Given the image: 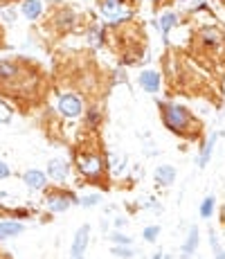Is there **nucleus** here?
Here are the masks:
<instances>
[{
    "label": "nucleus",
    "instance_id": "obj_1",
    "mask_svg": "<svg viewBox=\"0 0 225 259\" xmlns=\"http://www.w3.org/2000/svg\"><path fill=\"white\" fill-rule=\"evenodd\" d=\"M162 106V120L169 131L178 133V135H189L191 131V115L185 106L180 104H160Z\"/></svg>",
    "mask_w": 225,
    "mask_h": 259
},
{
    "label": "nucleus",
    "instance_id": "obj_2",
    "mask_svg": "<svg viewBox=\"0 0 225 259\" xmlns=\"http://www.w3.org/2000/svg\"><path fill=\"white\" fill-rule=\"evenodd\" d=\"M56 108H59V113L63 115V118H79L83 113V104L81 99L77 97V95L72 93H63L59 95V102H56Z\"/></svg>",
    "mask_w": 225,
    "mask_h": 259
},
{
    "label": "nucleus",
    "instance_id": "obj_3",
    "mask_svg": "<svg viewBox=\"0 0 225 259\" xmlns=\"http://www.w3.org/2000/svg\"><path fill=\"white\" fill-rule=\"evenodd\" d=\"M124 2L122 0H104L102 2V14L106 16V18H111L112 25H117V23H124V20L131 18V11L124 9Z\"/></svg>",
    "mask_w": 225,
    "mask_h": 259
},
{
    "label": "nucleus",
    "instance_id": "obj_4",
    "mask_svg": "<svg viewBox=\"0 0 225 259\" xmlns=\"http://www.w3.org/2000/svg\"><path fill=\"white\" fill-rule=\"evenodd\" d=\"M77 167H79V171H81V174L95 178V176H99V174H102L104 162H102V158L93 156V153H79V156H77Z\"/></svg>",
    "mask_w": 225,
    "mask_h": 259
},
{
    "label": "nucleus",
    "instance_id": "obj_5",
    "mask_svg": "<svg viewBox=\"0 0 225 259\" xmlns=\"http://www.w3.org/2000/svg\"><path fill=\"white\" fill-rule=\"evenodd\" d=\"M137 81H140V86H142L147 93H158L160 90V83H162V77L158 70H142L140 72V77H137Z\"/></svg>",
    "mask_w": 225,
    "mask_h": 259
},
{
    "label": "nucleus",
    "instance_id": "obj_6",
    "mask_svg": "<svg viewBox=\"0 0 225 259\" xmlns=\"http://www.w3.org/2000/svg\"><path fill=\"white\" fill-rule=\"evenodd\" d=\"M88 237H90V228L88 225H81L72 241V259H83V253L88 248Z\"/></svg>",
    "mask_w": 225,
    "mask_h": 259
},
{
    "label": "nucleus",
    "instance_id": "obj_7",
    "mask_svg": "<svg viewBox=\"0 0 225 259\" xmlns=\"http://www.w3.org/2000/svg\"><path fill=\"white\" fill-rule=\"evenodd\" d=\"M48 174L50 178H54V181H65V176H68V162L61 160V158H52V160L48 162Z\"/></svg>",
    "mask_w": 225,
    "mask_h": 259
},
{
    "label": "nucleus",
    "instance_id": "obj_8",
    "mask_svg": "<svg viewBox=\"0 0 225 259\" xmlns=\"http://www.w3.org/2000/svg\"><path fill=\"white\" fill-rule=\"evenodd\" d=\"M72 200L74 198L70 194H50L45 203H48V207L52 212H65L70 207V203H72Z\"/></svg>",
    "mask_w": 225,
    "mask_h": 259
},
{
    "label": "nucleus",
    "instance_id": "obj_9",
    "mask_svg": "<svg viewBox=\"0 0 225 259\" xmlns=\"http://www.w3.org/2000/svg\"><path fill=\"white\" fill-rule=\"evenodd\" d=\"M20 11H23V16L27 20H36L43 14V5H41V0H23Z\"/></svg>",
    "mask_w": 225,
    "mask_h": 259
},
{
    "label": "nucleus",
    "instance_id": "obj_10",
    "mask_svg": "<svg viewBox=\"0 0 225 259\" xmlns=\"http://www.w3.org/2000/svg\"><path fill=\"white\" fill-rule=\"evenodd\" d=\"M23 181L27 187H32V190H43L45 187V174L39 169H30L23 174Z\"/></svg>",
    "mask_w": 225,
    "mask_h": 259
},
{
    "label": "nucleus",
    "instance_id": "obj_11",
    "mask_svg": "<svg viewBox=\"0 0 225 259\" xmlns=\"http://www.w3.org/2000/svg\"><path fill=\"white\" fill-rule=\"evenodd\" d=\"M156 181L160 183V185H171L173 181H176V169L169 165H162L156 169Z\"/></svg>",
    "mask_w": 225,
    "mask_h": 259
},
{
    "label": "nucleus",
    "instance_id": "obj_12",
    "mask_svg": "<svg viewBox=\"0 0 225 259\" xmlns=\"http://www.w3.org/2000/svg\"><path fill=\"white\" fill-rule=\"evenodd\" d=\"M23 232V225L16 221H0V239H9Z\"/></svg>",
    "mask_w": 225,
    "mask_h": 259
},
{
    "label": "nucleus",
    "instance_id": "obj_13",
    "mask_svg": "<svg viewBox=\"0 0 225 259\" xmlns=\"http://www.w3.org/2000/svg\"><path fill=\"white\" fill-rule=\"evenodd\" d=\"M178 25V14H173V11H165L162 14V18H160V30H162V34H169V32L173 30Z\"/></svg>",
    "mask_w": 225,
    "mask_h": 259
},
{
    "label": "nucleus",
    "instance_id": "obj_14",
    "mask_svg": "<svg viewBox=\"0 0 225 259\" xmlns=\"http://www.w3.org/2000/svg\"><path fill=\"white\" fill-rule=\"evenodd\" d=\"M196 248H198V228L191 225L189 235H187V241L182 244V255H191Z\"/></svg>",
    "mask_w": 225,
    "mask_h": 259
},
{
    "label": "nucleus",
    "instance_id": "obj_15",
    "mask_svg": "<svg viewBox=\"0 0 225 259\" xmlns=\"http://www.w3.org/2000/svg\"><path fill=\"white\" fill-rule=\"evenodd\" d=\"M201 41L205 45H219L221 41H223V34H221L216 27H207V30L201 32Z\"/></svg>",
    "mask_w": 225,
    "mask_h": 259
},
{
    "label": "nucleus",
    "instance_id": "obj_16",
    "mask_svg": "<svg viewBox=\"0 0 225 259\" xmlns=\"http://www.w3.org/2000/svg\"><path fill=\"white\" fill-rule=\"evenodd\" d=\"M214 144H216V133H212L210 140L205 142V147H203V151H201V158H198V167H205V165H207V160L212 158V151H214Z\"/></svg>",
    "mask_w": 225,
    "mask_h": 259
},
{
    "label": "nucleus",
    "instance_id": "obj_17",
    "mask_svg": "<svg viewBox=\"0 0 225 259\" xmlns=\"http://www.w3.org/2000/svg\"><path fill=\"white\" fill-rule=\"evenodd\" d=\"M14 77H18V65L9 64V61H0V81L14 79Z\"/></svg>",
    "mask_w": 225,
    "mask_h": 259
},
{
    "label": "nucleus",
    "instance_id": "obj_18",
    "mask_svg": "<svg viewBox=\"0 0 225 259\" xmlns=\"http://www.w3.org/2000/svg\"><path fill=\"white\" fill-rule=\"evenodd\" d=\"M214 196H207L205 200H203V205H201V216L203 219H210L212 214H214Z\"/></svg>",
    "mask_w": 225,
    "mask_h": 259
},
{
    "label": "nucleus",
    "instance_id": "obj_19",
    "mask_svg": "<svg viewBox=\"0 0 225 259\" xmlns=\"http://www.w3.org/2000/svg\"><path fill=\"white\" fill-rule=\"evenodd\" d=\"M158 235H160V225H149V228H144V232H142V237L147 241H156Z\"/></svg>",
    "mask_w": 225,
    "mask_h": 259
},
{
    "label": "nucleus",
    "instance_id": "obj_20",
    "mask_svg": "<svg viewBox=\"0 0 225 259\" xmlns=\"http://www.w3.org/2000/svg\"><path fill=\"white\" fill-rule=\"evenodd\" d=\"M88 39H90V43H93V45H102V41H104V32L99 30L97 25H95L93 30H90V36H88Z\"/></svg>",
    "mask_w": 225,
    "mask_h": 259
},
{
    "label": "nucleus",
    "instance_id": "obj_21",
    "mask_svg": "<svg viewBox=\"0 0 225 259\" xmlns=\"http://www.w3.org/2000/svg\"><path fill=\"white\" fill-rule=\"evenodd\" d=\"M9 120H11V111H9V106L0 102V124H7Z\"/></svg>",
    "mask_w": 225,
    "mask_h": 259
},
{
    "label": "nucleus",
    "instance_id": "obj_22",
    "mask_svg": "<svg viewBox=\"0 0 225 259\" xmlns=\"http://www.w3.org/2000/svg\"><path fill=\"white\" fill-rule=\"evenodd\" d=\"M9 176H11L9 165H5V162L0 160V181H5V178H9Z\"/></svg>",
    "mask_w": 225,
    "mask_h": 259
},
{
    "label": "nucleus",
    "instance_id": "obj_23",
    "mask_svg": "<svg viewBox=\"0 0 225 259\" xmlns=\"http://www.w3.org/2000/svg\"><path fill=\"white\" fill-rule=\"evenodd\" d=\"M111 239L115 241V244H122V246H128V244H131V239H128V237H124V235H119V232H115Z\"/></svg>",
    "mask_w": 225,
    "mask_h": 259
},
{
    "label": "nucleus",
    "instance_id": "obj_24",
    "mask_svg": "<svg viewBox=\"0 0 225 259\" xmlns=\"http://www.w3.org/2000/svg\"><path fill=\"white\" fill-rule=\"evenodd\" d=\"M81 203H83L86 207H93L95 203H99V196H97V194H95V196H83Z\"/></svg>",
    "mask_w": 225,
    "mask_h": 259
},
{
    "label": "nucleus",
    "instance_id": "obj_25",
    "mask_svg": "<svg viewBox=\"0 0 225 259\" xmlns=\"http://www.w3.org/2000/svg\"><path fill=\"white\" fill-rule=\"evenodd\" d=\"M2 18H5V23H14V20H16V11L11 9V7H9V9H2Z\"/></svg>",
    "mask_w": 225,
    "mask_h": 259
},
{
    "label": "nucleus",
    "instance_id": "obj_26",
    "mask_svg": "<svg viewBox=\"0 0 225 259\" xmlns=\"http://www.w3.org/2000/svg\"><path fill=\"white\" fill-rule=\"evenodd\" d=\"M88 120H90V124H97V120H99V113H97V108H93V111H88Z\"/></svg>",
    "mask_w": 225,
    "mask_h": 259
},
{
    "label": "nucleus",
    "instance_id": "obj_27",
    "mask_svg": "<svg viewBox=\"0 0 225 259\" xmlns=\"http://www.w3.org/2000/svg\"><path fill=\"white\" fill-rule=\"evenodd\" d=\"M112 253L119 255V257H131V250H126V248H115Z\"/></svg>",
    "mask_w": 225,
    "mask_h": 259
},
{
    "label": "nucleus",
    "instance_id": "obj_28",
    "mask_svg": "<svg viewBox=\"0 0 225 259\" xmlns=\"http://www.w3.org/2000/svg\"><path fill=\"white\" fill-rule=\"evenodd\" d=\"M216 259H225V253H221L219 250V253H216Z\"/></svg>",
    "mask_w": 225,
    "mask_h": 259
},
{
    "label": "nucleus",
    "instance_id": "obj_29",
    "mask_svg": "<svg viewBox=\"0 0 225 259\" xmlns=\"http://www.w3.org/2000/svg\"><path fill=\"white\" fill-rule=\"evenodd\" d=\"M160 257H162V255H160V253H158V255H153V257H151V259H160Z\"/></svg>",
    "mask_w": 225,
    "mask_h": 259
},
{
    "label": "nucleus",
    "instance_id": "obj_30",
    "mask_svg": "<svg viewBox=\"0 0 225 259\" xmlns=\"http://www.w3.org/2000/svg\"><path fill=\"white\" fill-rule=\"evenodd\" d=\"M48 2H61V0H48Z\"/></svg>",
    "mask_w": 225,
    "mask_h": 259
},
{
    "label": "nucleus",
    "instance_id": "obj_31",
    "mask_svg": "<svg viewBox=\"0 0 225 259\" xmlns=\"http://www.w3.org/2000/svg\"><path fill=\"white\" fill-rule=\"evenodd\" d=\"M151 2H160V0H151Z\"/></svg>",
    "mask_w": 225,
    "mask_h": 259
}]
</instances>
